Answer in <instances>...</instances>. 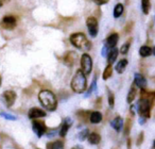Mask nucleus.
Wrapping results in <instances>:
<instances>
[{
  "mask_svg": "<svg viewBox=\"0 0 155 149\" xmlns=\"http://www.w3.org/2000/svg\"><path fill=\"white\" fill-rule=\"evenodd\" d=\"M154 149H155V141H154Z\"/></svg>",
  "mask_w": 155,
  "mask_h": 149,
  "instance_id": "nucleus-35",
  "label": "nucleus"
},
{
  "mask_svg": "<svg viewBox=\"0 0 155 149\" xmlns=\"http://www.w3.org/2000/svg\"><path fill=\"white\" fill-rule=\"evenodd\" d=\"M86 26L88 29V33L91 37H95L98 35V31H99V25H98V20L95 17L91 16L86 19Z\"/></svg>",
  "mask_w": 155,
  "mask_h": 149,
  "instance_id": "nucleus-5",
  "label": "nucleus"
},
{
  "mask_svg": "<svg viewBox=\"0 0 155 149\" xmlns=\"http://www.w3.org/2000/svg\"><path fill=\"white\" fill-rule=\"evenodd\" d=\"M0 85H1V77H0Z\"/></svg>",
  "mask_w": 155,
  "mask_h": 149,
  "instance_id": "nucleus-34",
  "label": "nucleus"
},
{
  "mask_svg": "<svg viewBox=\"0 0 155 149\" xmlns=\"http://www.w3.org/2000/svg\"><path fill=\"white\" fill-rule=\"evenodd\" d=\"M1 1H8V0H1Z\"/></svg>",
  "mask_w": 155,
  "mask_h": 149,
  "instance_id": "nucleus-36",
  "label": "nucleus"
},
{
  "mask_svg": "<svg viewBox=\"0 0 155 149\" xmlns=\"http://www.w3.org/2000/svg\"><path fill=\"white\" fill-rule=\"evenodd\" d=\"M32 128H33V131H34V133L36 134V135L38 136V137L43 136L44 134L46 133V130H47V128H46V126L44 125V123L36 120V119H35V120L33 121Z\"/></svg>",
  "mask_w": 155,
  "mask_h": 149,
  "instance_id": "nucleus-7",
  "label": "nucleus"
},
{
  "mask_svg": "<svg viewBox=\"0 0 155 149\" xmlns=\"http://www.w3.org/2000/svg\"><path fill=\"white\" fill-rule=\"evenodd\" d=\"M114 100H115L114 99V94L110 93V95H108V104H110V108H113V107H114V103H115Z\"/></svg>",
  "mask_w": 155,
  "mask_h": 149,
  "instance_id": "nucleus-29",
  "label": "nucleus"
},
{
  "mask_svg": "<svg viewBox=\"0 0 155 149\" xmlns=\"http://www.w3.org/2000/svg\"><path fill=\"white\" fill-rule=\"evenodd\" d=\"M134 81H135V85L139 89L143 90L147 86V80L141 73H135L134 76Z\"/></svg>",
  "mask_w": 155,
  "mask_h": 149,
  "instance_id": "nucleus-11",
  "label": "nucleus"
},
{
  "mask_svg": "<svg viewBox=\"0 0 155 149\" xmlns=\"http://www.w3.org/2000/svg\"><path fill=\"white\" fill-rule=\"evenodd\" d=\"M127 59H122V60H120L118 63H117L116 65V70L118 71L119 73H122L123 71H124L125 67H127Z\"/></svg>",
  "mask_w": 155,
  "mask_h": 149,
  "instance_id": "nucleus-19",
  "label": "nucleus"
},
{
  "mask_svg": "<svg viewBox=\"0 0 155 149\" xmlns=\"http://www.w3.org/2000/svg\"><path fill=\"white\" fill-rule=\"evenodd\" d=\"M75 61V53L74 52H69L66 56H65V62L67 65H73Z\"/></svg>",
  "mask_w": 155,
  "mask_h": 149,
  "instance_id": "nucleus-23",
  "label": "nucleus"
},
{
  "mask_svg": "<svg viewBox=\"0 0 155 149\" xmlns=\"http://www.w3.org/2000/svg\"><path fill=\"white\" fill-rule=\"evenodd\" d=\"M118 39H119V36H118L117 33H112V34L106 39L105 44L110 48V49H112V48L116 47L117 43H118Z\"/></svg>",
  "mask_w": 155,
  "mask_h": 149,
  "instance_id": "nucleus-12",
  "label": "nucleus"
},
{
  "mask_svg": "<svg viewBox=\"0 0 155 149\" xmlns=\"http://www.w3.org/2000/svg\"><path fill=\"white\" fill-rule=\"evenodd\" d=\"M96 86H97V80H96V79H94V81H93V83H91V87H89L88 92L86 93V96H89V95H91V94L93 93V92L96 90Z\"/></svg>",
  "mask_w": 155,
  "mask_h": 149,
  "instance_id": "nucleus-26",
  "label": "nucleus"
},
{
  "mask_svg": "<svg viewBox=\"0 0 155 149\" xmlns=\"http://www.w3.org/2000/svg\"><path fill=\"white\" fill-rule=\"evenodd\" d=\"M93 69V61L88 53H84L81 56V70L85 75H89Z\"/></svg>",
  "mask_w": 155,
  "mask_h": 149,
  "instance_id": "nucleus-4",
  "label": "nucleus"
},
{
  "mask_svg": "<svg viewBox=\"0 0 155 149\" xmlns=\"http://www.w3.org/2000/svg\"><path fill=\"white\" fill-rule=\"evenodd\" d=\"M89 133H88V130H83V131H81L80 133L78 134V137H79V140L81 141H84L86 140V137H88Z\"/></svg>",
  "mask_w": 155,
  "mask_h": 149,
  "instance_id": "nucleus-25",
  "label": "nucleus"
},
{
  "mask_svg": "<svg viewBox=\"0 0 155 149\" xmlns=\"http://www.w3.org/2000/svg\"><path fill=\"white\" fill-rule=\"evenodd\" d=\"M38 99L41 101V106L48 111H54L58 106V100L56 97L52 92L48 91V90H44L41 91L38 94Z\"/></svg>",
  "mask_w": 155,
  "mask_h": 149,
  "instance_id": "nucleus-1",
  "label": "nucleus"
},
{
  "mask_svg": "<svg viewBox=\"0 0 155 149\" xmlns=\"http://www.w3.org/2000/svg\"><path fill=\"white\" fill-rule=\"evenodd\" d=\"M136 94H137L136 89L134 86H132L131 90H130V92H129V94H127V102H129V103L133 102V100L135 99V97H136Z\"/></svg>",
  "mask_w": 155,
  "mask_h": 149,
  "instance_id": "nucleus-24",
  "label": "nucleus"
},
{
  "mask_svg": "<svg viewBox=\"0 0 155 149\" xmlns=\"http://www.w3.org/2000/svg\"><path fill=\"white\" fill-rule=\"evenodd\" d=\"M102 120V114L98 111L93 112L91 114V124H99Z\"/></svg>",
  "mask_w": 155,
  "mask_h": 149,
  "instance_id": "nucleus-15",
  "label": "nucleus"
},
{
  "mask_svg": "<svg viewBox=\"0 0 155 149\" xmlns=\"http://www.w3.org/2000/svg\"><path fill=\"white\" fill-rule=\"evenodd\" d=\"M93 1L98 5H105V3H107L110 0H93Z\"/></svg>",
  "mask_w": 155,
  "mask_h": 149,
  "instance_id": "nucleus-30",
  "label": "nucleus"
},
{
  "mask_svg": "<svg viewBox=\"0 0 155 149\" xmlns=\"http://www.w3.org/2000/svg\"><path fill=\"white\" fill-rule=\"evenodd\" d=\"M16 24H17V22H16V18L14 16H5L1 20V26L5 29H8V30L14 29L16 27Z\"/></svg>",
  "mask_w": 155,
  "mask_h": 149,
  "instance_id": "nucleus-6",
  "label": "nucleus"
},
{
  "mask_svg": "<svg viewBox=\"0 0 155 149\" xmlns=\"http://www.w3.org/2000/svg\"><path fill=\"white\" fill-rule=\"evenodd\" d=\"M87 86V80H86V75L83 73L81 69H78L75 71L74 76H73L72 80H71V89L73 92L78 94H81L85 92Z\"/></svg>",
  "mask_w": 155,
  "mask_h": 149,
  "instance_id": "nucleus-2",
  "label": "nucleus"
},
{
  "mask_svg": "<svg viewBox=\"0 0 155 149\" xmlns=\"http://www.w3.org/2000/svg\"><path fill=\"white\" fill-rule=\"evenodd\" d=\"M73 149H82V148H80V147H74Z\"/></svg>",
  "mask_w": 155,
  "mask_h": 149,
  "instance_id": "nucleus-33",
  "label": "nucleus"
},
{
  "mask_svg": "<svg viewBox=\"0 0 155 149\" xmlns=\"http://www.w3.org/2000/svg\"><path fill=\"white\" fill-rule=\"evenodd\" d=\"M118 49H117L116 47H114V48H112V49L110 50V52H108V54H107V62H108V64L110 65H112L113 63L116 61V59H117V56H118Z\"/></svg>",
  "mask_w": 155,
  "mask_h": 149,
  "instance_id": "nucleus-14",
  "label": "nucleus"
},
{
  "mask_svg": "<svg viewBox=\"0 0 155 149\" xmlns=\"http://www.w3.org/2000/svg\"><path fill=\"white\" fill-rule=\"evenodd\" d=\"M112 73H113V67H112V65L108 64L107 66L105 67V69H104V71H103V75H102L103 80L110 79V77H112Z\"/></svg>",
  "mask_w": 155,
  "mask_h": 149,
  "instance_id": "nucleus-22",
  "label": "nucleus"
},
{
  "mask_svg": "<svg viewBox=\"0 0 155 149\" xmlns=\"http://www.w3.org/2000/svg\"><path fill=\"white\" fill-rule=\"evenodd\" d=\"M2 98L8 107H12L16 100V94L13 91H5L2 94Z\"/></svg>",
  "mask_w": 155,
  "mask_h": 149,
  "instance_id": "nucleus-8",
  "label": "nucleus"
},
{
  "mask_svg": "<svg viewBox=\"0 0 155 149\" xmlns=\"http://www.w3.org/2000/svg\"><path fill=\"white\" fill-rule=\"evenodd\" d=\"M110 126H112L113 129H115L117 132H120L121 130H122L123 128V119L121 118V117H116V118H114L112 120V123H110Z\"/></svg>",
  "mask_w": 155,
  "mask_h": 149,
  "instance_id": "nucleus-13",
  "label": "nucleus"
},
{
  "mask_svg": "<svg viewBox=\"0 0 155 149\" xmlns=\"http://www.w3.org/2000/svg\"><path fill=\"white\" fill-rule=\"evenodd\" d=\"M71 125H72V119L69 118V117H67V118H65L64 120H63L62 126H61V129H60V132H58V134H60L61 137H64V136L66 135L67 132H68V130H69V128L71 127Z\"/></svg>",
  "mask_w": 155,
  "mask_h": 149,
  "instance_id": "nucleus-9",
  "label": "nucleus"
},
{
  "mask_svg": "<svg viewBox=\"0 0 155 149\" xmlns=\"http://www.w3.org/2000/svg\"><path fill=\"white\" fill-rule=\"evenodd\" d=\"M123 11H124L123 5H121V3H118V5H116V7H115V9H114V17L115 18L120 17V16L122 15Z\"/></svg>",
  "mask_w": 155,
  "mask_h": 149,
  "instance_id": "nucleus-21",
  "label": "nucleus"
},
{
  "mask_svg": "<svg viewBox=\"0 0 155 149\" xmlns=\"http://www.w3.org/2000/svg\"><path fill=\"white\" fill-rule=\"evenodd\" d=\"M139 54L142 58H148L152 54V49L149 46H141L139 49Z\"/></svg>",
  "mask_w": 155,
  "mask_h": 149,
  "instance_id": "nucleus-16",
  "label": "nucleus"
},
{
  "mask_svg": "<svg viewBox=\"0 0 155 149\" xmlns=\"http://www.w3.org/2000/svg\"><path fill=\"white\" fill-rule=\"evenodd\" d=\"M152 53H154V56H155V46H154V48L152 49Z\"/></svg>",
  "mask_w": 155,
  "mask_h": 149,
  "instance_id": "nucleus-31",
  "label": "nucleus"
},
{
  "mask_svg": "<svg viewBox=\"0 0 155 149\" xmlns=\"http://www.w3.org/2000/svg\"><path fill=\"white\" fill-rule=\"evenodd\" d=\"M47 149H64V144L61 141H55L47 144Z\"/></svg>",
  "mask_w": 155,
  "mask_h": 149,
  "instance_id": "nucleus-18",
  "label": "nucleus"
},
{
  "mask_svg": "<svg viewBox=\"0 0 155 149\" xmlns=\"http://www.w3.org/2000/svg\"><path fill=\"white\" fill-rule=\"evenodd\" d=\"M2 1H1V0H0V8H1V7H2Z\"/></svg>",
  "mask_w": 155,
  "mask_h": 149,
  "instance_id": "nucleus-32",
  "label": "nucleus"
},
{
  "mask_svg": "<svg viewBox=\"0 0 155 149\" xmlns=\"http://www.w3.org/2000/svg\"><path fill=\"white\" fill-rule=\"evenodd\" d=\"M70 43L72 44L74 47H77L78 49H89V46H91V44H89L88 39H86V35L84 34V33H73V34L70 35Z\"/></svg>",
  "mask_w": 155,
  "mask_h": 149,
  "instance_id": "nucleus-3",
  "label": "nucleus"
},
{
  "mask_svg": "<svg viewBox=\"0 0 155 149\" xmlns=\"http://www.w3.org/2000/svg\"><path fill=\"white\" fill-rule=\"evenodd\" d=\"M129 48H130V43L127 42V43L123 44L122 47L120 48V52H121L122 54H127V51H129Z\"/></svg>",
  "mask_w": 155,
  "mask_h": 149,
  "instance_id": "nucleus-28",
  "label": "nucleus"
},
{
  "mask_svg": "<svg viewBox=\"0 0 155 149\" xmlns=\"http://www.w3.org/2000/svg\"><path fill=\"white\" fill-rule=\"evenodd\" d=\"M28 115L31 119H37V118H41V117H45L46 112L44 110H41V109L32 108V109H30Z\"/></svg>",
  "mask_w": 155,
  "mask_h": 149,
  "instance_id": "nucleus-10",
  "label": "nucleus"
},
{
  "mask_svg": "<svg viewBox=\"0 0 155 149\" xmlns=\"http://www.w3.org/2000/svg\"><path fill=\"white\" fill-rule=\"evenodd\" d=\"M151 9V2L150 0H141V10H142V13L144 15H148L149 12H150Z\"/></svg>",
  "mask_w": 155,
  "mask_h": 149,
  "instance_id": "nucleus-20",
  "label": "nucleus"
},
{
  "mask_svg": "<svg viewBox=\"0 0 155 149\" xmlns=\"http://www.w3.org/2000/svg\"><path fill=\"white\" fill-rule=\"evenodd\" d=\"M0 115H1L3 118L10 119V120H16V119H17L15 116H13L12 114H8V113H5V112H1V113H0Z\"/></svg>",
  "mask_w": 155,
  "mask_h": 149,
  "instance_id": "nucleus-27",
  "label": "nucleus"
},
{
  "mask_svg": "<svg viewBox=\"0 0 155 149\" xmlns=\"http://www.w3.org/2000/svg\"><path fill=\"white\" fill-rule=\"evenodd\" d=\"M88 142L91 143V144H93V145H97V144H99L100 143V141H101V136L99 135L98 133H91L88 135Z\"/></svg>",
  "mask_w": 155,
  "mask_h": 149,
  "instance_id": "nucleus-17",
  "label": "nucleus"
}]
</instances>
